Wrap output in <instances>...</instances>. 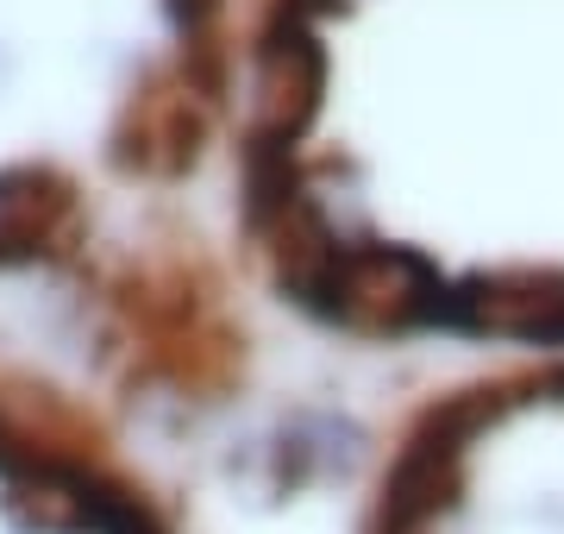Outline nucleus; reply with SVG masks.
Returning a JSON list of instances; mask_svg holds the SVG:
<instances>
[{"label":"nucleus","instance_id":"obj_1","mask_svg":"<svg viewBox=\"0 0 564 534\" xmlns=\"http://www.w3.org/2000/svg\"><path fill=\"white\" fill-rule=\"evenodd\" d=\"M232 233L402 377L564 352V0H251Z\"/></svg>","mask_w":564,"mask_h":534},{"label":"nucleus","instance_id":"obj_2","mask_svg":"<svg viewBox=\"0 0 564 534\" xmlns=\"http://www.w3.org/2000/svg\"><path fill=\"white\" fill-rule=\"evenodd\" d=\"M345 534H564V352L402 377Z\"/></svg>","mask_w":564,"mask_h":534}]
</instances>
